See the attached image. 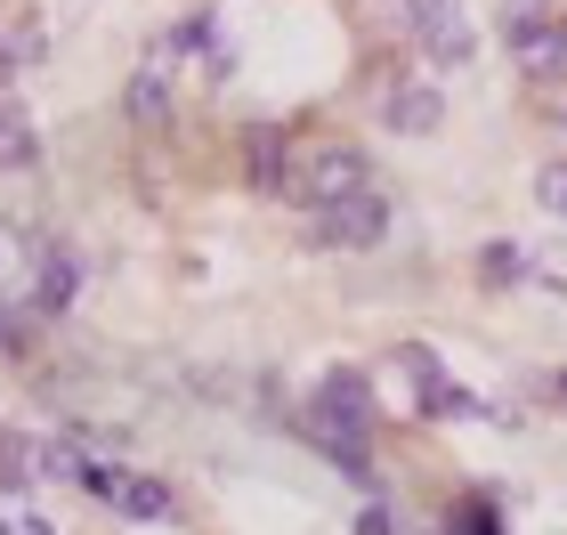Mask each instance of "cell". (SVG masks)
Here are the masks:
<instances>
[{
	"instance_id": "4fadbf2b",
	"label": "cell",
	"mask_w": 567,
	"mask_h": 535,
	"mask_svg": "<svg viewBox=\"0 0 567 535\" xmlns=\"http://www.w3.org/2000/svg\"><path fill=\"white\" fill-rule=\"evenodd\" d=\"M24 163H33V122H24V106L0 97V171H24Z\"/></svg>"
},
{
	"instance_id": "9c48e42d",
	"label": "cell",
	"mask_w": 567,
	"mask_h": 535,
	"mask_svg": "<svg viewBox=\"0 0 567 535\" xmlns=\"http://www.w3.org/2000/svg\"><path fill=\"white\" fill-rule=\"evenodd\" d=\"M24 292H33V309H41V317H58L65 300L82 292V260H73V251H58V244H49L41 260H33V285H24Z\"/></svg>"
},
{
	"instance_id": "e0dca14e",
	"label": "cell",
	"mask_w": 567,
	"mask_h": 535,
	"mask_svg": "<svg viewBox=\"0 0 567 535\" xmlns=\"http://www.w3.org/2000/svg\"><path fill=\"white\" fill-rule=\"evenodd\" d=\"M535 203H544L551 219H567V163H544V171H535Z\"/></svg>"
},
{
	"instance_id": "ffe728a7",
	"label": "cell",
	"mask_w": 567,
	"mask_h": 535,
	"mask_svg": "<svg viewBox=\"0 0 567 535\" xmlns=\"http://www.w3.org/2000/svg\"><path fill=\"white\" fill-rule=\"evenodd\" d=\"M349 535H398V527H390V512H381V503H365V512H357V527H349Z\"/></svg>"
},
{
	"instance_id": "9a60e30c",
	"label": "cell",
	"mask_w": 567,
	"mask_h": 535,
	"mask_svg": "<svg viewBox=\"0 0 567 535\" xmlns=\"http://www.w3.org/2000/svg\"><path fill=\"white\" fill-rule=\"evenodd\" d=\"M24 58H41V24L33 17H0V73H9V65H24Z\"/></svg>"
},
{
	"instance_id": "ba28073f",
	"label": "cell",
	"mask_w": 567,
	"mask_h": 535,
	"mask_svg": "<svg viewBox=\"0 0 567 535\" xmlns=\"http://www.w3.org/2000/svg\"><path fill=\"white\" fill-rule=\"evenodd\" d=\"M58 471H73L65 446L33 439V430H0V487H33V479H58Z\"/></svg>"
},
{
	"instance_id": "7a4b0ae2",
	"label": "cell",
	"mask_w": 567,
	"mask_h": 535,
	"mask_svg": "<svg viewBox=\"0 0 567 535\" xmlns=\"http://www.w3.org/2000/svg\"><path fill=\"white\" fill-rule=\"evenodd\" d=\"M292 187L324 212V203H341V195H365V187H373V163H365V146L324 138V146H308V155H300V178H292Z\"/></svg>"
},
{
	"instance_id": "ac0fdd59",
	"label": "cell",
	"mask_w": 567,
	"mask_h": 535,
	"mask_svg": "<svg viewBox=\"0 0 567 535\" xmlns=\"http://www.w3.org/2000/svg\"><path fill=\"white\" fill-rule=\"evenodd\" d=\"M454 535H503V512H495V503H462V512H454Z\"/></svg>"
},
{
	"instance_id": "2e32d148",
	"label": "cell",
	"mask_w": 567,
	"mask_h": 535,
	"mask_svg": "<svg viewBox=\"0 0 567 535\" xmlns=\"http://www.w3.org/2000/svg\"><path fill=\"white\" fill-rule=\"evenodd\" d=\"M251 178H260V187H284V138L276 131H251Z\"/></svg>"
},
{
	"instance_id": "44dd1931",
	"label": "cell",
	"mask_w": 567,
	"mask_h": 535,
	"mask_svg": "<svg viewBox=\"0 0 567 535\" xmlns=\"http://www.w3.org/2000/svg\"><path fill=\"white\" fill-rule=\"evenodd\" d=\"M9 535H58V527H49V519H17Z\"/></svg>"
},
{
	"instance_id": "8992f818",
	"label": "cell",
	"mask_w": 567,
	"mask_h": 535,
	"mask_svg": "<svg viewBox=\"0 0 567 535\" xmlns=\"http://www.w3.org/2000/svg\"><path fill=\"white\" fill-rule=\"evenodd\" d=\"M414 41L430 49L437 65H471V49H478V33H471V17H462V0H414Z\"/></svg>"
},
{
	"instance_id": "5bb4252c",
	"label": "cell",
	"mask_w": 567,
	"mask_h": 535,
	"mask_svg": "<svg viewBox=\"0 0 567 535\" xmlns=\"http://www.w3.org/2000/svg\"><path fill=\"white\" fill-rule=\"evenodd\" d=\"M478 285H495V292L527 285V251H519V244H486V251H478Z\"/></svg>"
},
{
	"instance_id": "5b68a950",
	"label": "cell",
	"mask_w": 567,
	"mask_h": 535,
	"mask_svg": "<svg viewBox=\"0 0 567 535\" xmlns=\"http://www.w3.org/2000/svg\"><path fill=\"white\" fill-rule=\"evenodd\" d=\"M398 366L414 373V414H422V422H486V414H495V405H486V398L454 390V381H446V366H437L430 349H405Z\"/></svg>"
},
{
	"instance_id": "d6986e66",
	"label": "cell",
	"mask_w": 567,
	"mask_h": 535,
	"mask_svg": "<svg viewBox=\"0 0 567 535\" xmlns=\"http://www.w3.org/2000/svg\"><path fill=\"white\" fill-rule=\"evenodd\" d=\"M82 487H90L97 503H114V487H122V463H90V471H82Z\"/></svg>"
},
{
	"instance_id": "7c38bea8",
	"label": "cell",
	"mask_w": 567,
	"mask_h": 535,
	"mask_svg": "<svg viewBox=\"0 0 567 535\" xmlns=\"http://www.w3.org/2000/svg\"><path fill=\"white\" fill-rule=\"evenodd\" d=\"M33 260H41V244H24L17 227H0V300L17 285H33Z\"/></svg>"
},
{
	"instance_id": "603a6c76",
	"label": "cell",
	"mask_w": 567,
	"mask_h": 535,
	"mask_svg": "<svg viewBox=\"0 0 567 535\" xmlns=\"http://www.w3.org/2000/svg\"><path fill=\"white\" fill-rule=\"evenodd\" d=\"M9 333H17V325H9V317H0V341H9Z\"/></svg>"
},
{
	"instance_id": "277c9868",
	"label": "cell",
	"mask_w": 567,
	"mask_h": 535,
	"mask_svg": "<svg viewBox=\"0 0 567 535\" xmlns=\"http://www.w3.org/2000/svg\"><path fill=\"white\" fill-rule=\"evenodd\" d=\"M511 49H519L527 82H559V73H567V17H559V9H527V0H511Z\"/></svg>"
},
{
	"instance_id": "3957f363",
	"label": "cell",
	"mask_w": 567,
	"mask_h": 535,
	"mask_svg": "<svg viewBox=\"0 0 567 535\" xmlns=\"http://www.w3.org/2000/svg\"><path fill=\"white\" fill-rule=\"evenodd\" d=\"M373 106H381V122H390V131H405V138H430L437 122H446V97H437V82H414V73H398V65L373 73Z\"/></svg>"
},
{
	"instance_id": "8fae6325",
	"label": "cell",
	"mask_w": 567,
	"mask_h": 535,
	"mask_svg": "<svg viewBox=\"0 0 567 535\" xmlns=\"http://www.w3.org/2000/svg\"><path fill=\"white\" fill-rule=\"evenodd\" d=\"M114 512H122V519H171V487H163V479H138V471H122V487H114Z\"/></svg>"
},
{
	"instance_id": "52a82bcc",
	"label": "cell",
	"mask_w": 567,
	"mask_h": 535,
	"mask_svg": "<svg viewBox=\"0 0 567 535\" xmlns=\"http://www.w3.org/2000/svg\"><path fill=\"white\" fill-rule=\"evenodd\" d=\"M317 236H324V244H349V251H365V244H381V236H390V203H381L373 187H365V195H341V203H324Z\"/></svg>"
},
{
	"instance_id": "30bf717a",
	"label": "cell",
	"mask_w": 567,
	"mask_h": 535,
	"mask_svg": "<svg viewBox=\"0 0 567 535\" xmlns=\"http://www.w3.org/2000/svg\"><path fill=\"white\" fill-rule=\"evenodd\" d=\"M131 122H138V131H163V122H171V73L163 65L131 73Z\"/></svg>"
},
{
	"instance_id": "7402d4cb",
	"label": "cell",
	"mask_w": 567,
	"mask_h": 535,
	"mask_svg": "<svg viewBox=\"0 0 567 535\" xmlns=\"http://www.w3.org/2000/svg\"><path fill=\"white\" fill-rule=\"evenodd\" d=\"M381 9H390V17H398V24H405V17H414V0H381Z\"/></svg>"
},
{
	"instance_id": "6da1fadb",
	"label": "cell",
	"mask_w": 567,
	"mask_h": 535,
	"mask_svg": "<svg viewBox=\"0 0 567 535\" xmlns=\"http://www.w3.org/2000/svg\"><path fill=\"white\" fill-rule=\"evenodd\" d=\"M365 422H373V390H365L357 373H332V381H324V398L300 414V439H308V446H324L332 463H341V479H357V487H365V479H373Z\"/></svg>"
}]
</instances>
